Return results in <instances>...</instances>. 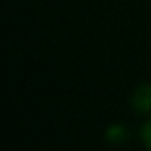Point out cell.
I'll list each match as a JSON object with an SVG mask.
<instances>
[{"mask_svg": "<svg viewBox=\"0 0 151 151\" xmlns=\"http://www.w3.org/2000/svg\"><path fill=\"white\" fill-rule=\"evenodd\" d=\"M106 137H107L109 141H112V143H122V141L127 138V130H125L122 125H112L111 128L107 130V133H106Z\"/></svg>", "mask_w": 151, "mask_h": 151, "instance_id": "7a4b0ae2", "label": "cell"}, {"mask_svg": "<svg viewBox=\"0 0 151 151\" xmlns=\"http://www.w3.org/2000/svg\"><path fill=\"white\" fill-rule=\"evenodd\" d=\"M141 137H143V141L148 146V150L151 151V120H148L146 124H145L143 130H141Z\"/></svg>", "mask_w": 151, "mask_h": 151, "instance_id": "3957f363", "label": "cell"}, {"mask_svg": "<svg viewBox=\"0 0 151 151\" xmlns=\"http://www.w3.org/2000/svg\"><path fill=\"white\" fill-rule=\"evenodd\" d=\"M133 109L137 112H150L151 111V83L141 85L137 88L132 99Z\"/></svg>", "mask_w": 151, "mask_h": 151, "instance_id": "6da1fadb", "label": "cell"}]
</instances>
